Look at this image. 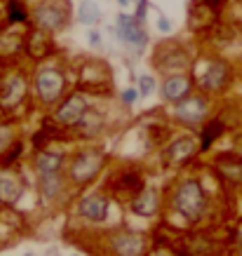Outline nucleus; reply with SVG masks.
I'll use <instances>...</instances> for the list:
<instances>
[{
    "mask_svg": "<svg viewBox=\"0 0 242 256\" xmlns=\"http://www.w3.org/2000/svg\"><path fill=\"white\" fill-rule=\"evenodd\" d=\"M174 210L179 212L186 221H190V224H196V221H200L204 216V212H207V195H204L198 178H186L176 188V193H174Z\"/></svg>",
    "mask_w": 242,
    "mask_h": 256,
    "instance_id": "nucleus-1",
    "label": "nucleus"
},
{
    "mask_svg": "<svg viewBox=\"0 0 242 256\" xmlns=\"http://www.w3.org/2000/svg\"><path fill=\"white\" fill-rule=\"evenodd\" d=\"M104 164V156L99 150H82L76 156L73 164H70V178L76 181V184H90L94 176H96V172L102 170Z\"/></svg>",
    "mask_w": 242,
    "mask_h": 256,
    "instance_id": "nucleus-2",
    "label": "nucleus"
},
{
    "mask_svg": "<svg viewBox=\"0 0 242 256\" xmlns=\"http://www.w3.org/2000/svg\"><path fill=\"white\" fill-rule=\"evenodd\" d=\"M36 90L45 104H54L64 92V76L54 68H42L36 76Z\"/></svg>",
    "mask_w": 242,
    "mask_h": 256,
    "instance_id": "nucleus-3",
    "label": "nucleus"
},
{
    "mask_svg": "<svg viewBox=\"0 0 242 256\" xmlns=\"http://www.w3.org/2000/svg\"><path fill=\"white\" fill-rule=\"evenodd\" d=\"M207 101L202 96H188V99H181L174 108V116L176 120L186 124H200L207 118Z\"/></svg>",
    "mask_w": 242,
    "mask_h": 256,
    "instance_id": "nucleus-4",
    "label": "nucleus"
},
{
    "mask_svg": "<svg viewBox=\"0 0 242 256\" xmlns=\"http://www.w3.org/2000/svg\"><path fill=\"white\" fill-rule=\"evenodd\" d=\"M110 247L118 256H144L146 252V240L144 235L132 233V230H122L110 238Z\"/></svg>",
    "mask_w": 242,
    "mask_h": 256,
    "instance_id": "nucleus-5",
    "label": "nucleus"
},
{
    "mask_svg": "<svg viewBox=\"0 0 242 256\" xmlns=\"http://www.w3.org/2000/svg\"><path fill=\"white\" fill-rule=\"evenodd\" d=\"M118 38L127 42V45H136V47H144L146 45V33L141 28V22L136 16H127V14H120L118 16Z\"/></svg>",
    "mask_w": 242,
    "mask_h": 256,
    "instance_id": "nucleus-6",
    "label": "nucleus"
},
{
    "mask_svg": "<svg viewBox=\"0 0 242 256\" xmlns=\"http://www.w3.org/2000/svg\"><path fill=\"white\" fill-rule=\"evenodd\" d=\"M78 214L87 221H94V224H102L104 218L108 216V200L104 198L102 193H92L85 195L78 204Z\"/></svg>",
    "mask_w": 242,
    "mask_h": 256,
    "instance_id": "nucleus-7",
    "label": "nucleus"
},
{
    "mask_svg": "<svg viewBox=\"0 0 242 256\" xmlns=\"http://www.w3.org/2000/svg\"><path fill=\"white\" fill-rule=\"evenodd\" d=\"M85 113H87V99L76 94V96H70L62 108L56 110V120L62 124H78L85 118Z\"/></svg>",
    "mask_w": 242,
    "mask_h": 256,
    "instance_id": "nucleus-8",
    "label": "nucleus"
},
{
    "mask_svg": "<svg viewBox=\"0 0 242 256\" xmlns=\"http://www.w3.org/2000/svg\"><path fill=\"white\" fill-rule=\"evenodd\" d=\"M188 92H190V80L186 76H170L162 82V99L170 104H179L188 96Z\"/></svg>",
    "mask_w": 242,
    "mask_h": 256,
    "instance_id": "nucleus-9",
    "label": "nucleus"
},
{
    "mask_svg": "<svg viewBox=\"0 0 242 256\" xmlns=\"http://www.w3.org/2000/svg\"><path fill=\"white\" fill-rule=\"evenodd\" d=\"M158 210H160V195L158 190L148 188V190H141L136 198L132 200V212L139 214V216H156Z\"/></svg>",
    "mask_w": 242,
    "mask_h": 256,
    "instance_id": "nucleus-10",
    "label": "nucleus"
},
{
    "mask_svg": "<svg viewBox=\"0 0 242 256\" xmlns=\"http://www.w3.org/2000/svg\"><path fill=\"white\" fill-rule=\"evenodd\" d=\"M196 150H198L196 139H190V136H181V139L172 141V146L167 148V153H164V156H167L170 162L181 164V162H188L190 158L196 156Z\"/></svg>",
    "mask_w": 242,
    "mask_h": 256,
    "instance_id": "nucleus-11",
    "label": "nucleus"
},
{
    "mask_svg": "<svg viewBox=\"0 0 242 256\" xmlns=\"http://www.w3.org/2000/svg\"><path fill=\"white\" fill-rule=\"evenodd\" d=\"M36 19H38L40 26L52 28V31H54V28H62L64 24H66V14H64L56 5H52V2H42V5H38V10H36Z\"/></svg>",
    "mask_w": 242,
    "mask_h": 256,
    "instance_id": "nucleus-12",
    "label": "nucleus"
},
{
    "mask_svg": "<svg viewBox=\"0 0 242 256\" xmlns=\"http://www.w3.org/2000/svg\"><path fill=\"white\" fill-rule=\"evenodd\" d=\"M226 80H228V66L224 62H214L210 64V68L204 70L202 87L207 92H216V90H221L226 85Z\"/></svg>",
    "mask_w": 242,
    "mask_h": 256,
    "instance_id": "nucleus-13",
    "label": "nucleus"
},
{
    "mask_svg": "<svg viewBox=\"0 0 242 256\" xmlns=\"http://www.w3.org/2000/svg\"><path fill=\"white\" fill-rule=\"evenodd\" d=\"M22 96H24V78L22 76H12L0 90V101L8 104V106H14V104H19Z\"/></svg>",
    "mask_w": 242,
    "mask_h": 256,
    "instance_id": "nucleus-14",
    "label": "nucleus"
},
{
    "mask_svg": "<svg viewBox=\"0 0 242 256\" xmlns=\"http://www.w3.org/2000/svg\"><path fill=\"white\" fill-rule=\"evenodd\" d=\"M64 181H62V174L59 172H47V174H40V193L45 195L47 200H52L59 195L62 190Z\"/></svg>",
    "mask_w": 242,
    "mask_h": 256,
    "instance_id": "nucleus-15",
    "label": "nucleus"
},
{
    "mask_svg": "<svg viewBox=\"0 0 242 256\" xmlns=\"http://www.w3.org/2000/svg\"><path fill=\"white\" fill-rule=\"evenodd\" d=\"M19 195H22V186L16 184L14 178L0 174V202H8V204H12V202L19 200Z\"/></svg>",
    "mask_w": 242,
    "mask_h": 256,
    "instance_id": "nucleus-16",
    "label": "nucleus"
},
{
    "mask_svg": "<svg viewBox=\"0 0 242 256\" xmlns=\"http://www.w3.org/2000/svg\"><path fill=\"white\" fill-rule=\"evenodd\" d=\"M64 158L59 153H38L36 158V167H38L40 174H47V172H59L62 170Z\"/></svg>",
    "mask_w": 242,
    "mask_h": 256,
    "instance_id": "nucleus-17",
    "label": "nucleus"
},
{
    "mask_svg": "<svg viewBox=\"0 0 242 256\" xmlns=\"http://www.w3.org/2000/svg\"><path fill=\"white\" fill-rule=\"evenodd\" d=\"M99 16H102V12H99V5H96V2L85 0V2L80 5V12H78L80 24H96Z\"/></svg>",
    "mask_w": 242,
    "mask_h": 256,
    "instance_id": "nucleus-18",
    "label": "nucleus"
},
{
    "mask_svg": "<svg viewBox=\"0 0 242 256\" xmlns=\"http://www.w3.org/2000/svg\"><path fill=\"white\" fill-rule=\"evenodd\" d=\"M78 124L82 127V130H85V134H96L99 130H102L104 118H102V116H96V113H94V116H87V113H85V118H82V120H80Z\"/></svg>",
    "mask_w": 242,
    "mask_h": 256,
    "instance_id": "nucleus-19",
    "label": "nucleus"
},
{
    "mask_svg": "<svg viewBox=\"0 0 242 256\" xmlns=\"http://www.w3.org/2000/svg\"><path fill=\"white\" fill-rule=\"evenodd\" d=\"M221 130H224V124H221V122H212V127H207V130H204V134H202V148H210V144L219 136Z\"/></svg>",
    "mask_w": 242,
    "mask_h": 256,
    "instance_id": "nucleus-20",
    "label": "nucleus"
},
{
    "mask_svg": "<svg viewBox=\"0 0 242 256\" xmlns=\"http://www.w3.org/2000/svg\"><path fill=\"white\" fill-rule=\"evenodd\" d=\"M139 87H141V94H144V96H148V94L156 90V82H153L150 76H144V78H139Z\"/></svg>",
    "mask_w": 242,
    "mask_h": 256,
    "instance_id": "nucleus-21",
    "label": "nucleus"
},
{
    "mask_svg": "<svg viewBox=\"0 0 242 256\" xmlns=\"http://www.w3.org/2000/svg\"><path fill=\"white\" fill-rule=\"evenodd\" d=\"M10 144H12V130L10 127H0V150H5Z\"/></svg>",
    "mask_w": 242,
    "mask_h": 256,
    "instance_id": "nucleus-22",
    "label": "nucleus"
},
{
    "mask_svg": "<svg viewBox=\"0 0 242 256\" xmlns=\"http://www.w3.org/2000/svg\"><path fill=\"white\" fill-rule=\"evenodd\" d=\"M141 96V92H136V90H125L122 92V101H125L127 106H132V104H136Z\"/></svg>",
    "mask_w": 242,
    "mask_h": 256,
    "instance_id": "nucleus-23",
    "label": "nucleus"
},
{
    "mask_svg": "<svg viewBox=\"0 0 242 256\" xmlns=\"http://www.w3.org/2000/svg\"><path fill=\"white\" fill-rule=\"evenodd\" d=\"M158 28H160L162 33H170V31H172V24L167 22L164 16H160V22H158Z\"/></svg>",
    "mask_w": 242,
    "mask_h": 256,
    "instance_id": "nucleus-24",
    "label": "nucleus"
},
{
    "mask_svg": "<svg viewBox=\"0 0 242 256\" xmlns=\"http://www.w3.org/2000/svg\"><path fill=\"white\" fill-rule=\"evenodd\" d=\"M146 8H148V2H146V0H141L139 2V14H136L139 22H144V16H146Z\"/></svg>",
    "mask_w": 242,
    "mask_h": 256,
    "instance_id": "nucleus-25",
    "label": "nucleus"
},
{
    "mask_svg": "<svg viewBox=\"0 0 242 256\" xmlns=\"http://www.w3.org/2000/svg\"><path fill=\"white\" fill-rule=\"evenodd\" d=\"M90 42H92L94 47L96 45H102V38H99V33H94V31H90Z\"/></svg>",
    "mask_w": 242,
    "mask_h": 256,
    "instance_id": "nucleus-26",
    "label": "nucleus"
},
{
    "mask_svg": "<svg viewBox=\"0 0 242 256\" xmlns=\"http://www.w3.org/2000/svg\"><path fill=\"white\" fill-rule=\"evenodd\" d=\"M127 2H130V0H120V5H127Z\"/></svg>",
    "mask_w": 242,
    "mask_h": 256,
    "instance_id": "nucleus-27",
    "label": "nucleus"
}]
</instances>
